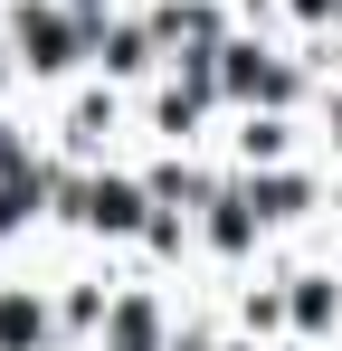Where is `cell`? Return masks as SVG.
<instances>
[{"mask_svg": "<svg viewBox=\"0 0 342 351\" xmlns=\"http://www.w3.org/2000/svg\"><path fill=\"white\" fill-rule=\"evenodd\" d=\"M48 332V313H38V294H0V351H29Z\"/></svg>", "mask_w": 342, "mask_h": 351, "instance_id": "277c9868", "label": "cell"}, {"mask_svg": "<svg viewBox=\"0 0 342 351\" xmlns=\"http://www.w3.org/2000/svg\"><path fill=\"white\" fill-rule=\"evenodd\" d=\"M76 10H95V0H76Z\"/></svg>", "mask_w": 342, "mask_h": 351, "instance_id": "9c48e42d", "label": "cell"}, {"mask_svg": "<svg viewBox=\"0 0 342 351\" xmlns=\"http://www.w3.org/2000/svg\"><path fill=\"white\" fill-rule=\"evenodd\" d=\"M295 199H304V180H266V190H257V209H266V219H295Z\"/></svg>", "mask_w": 342, "mask_h": 351, "instance_id": "8992f818", "label": "cell"}, {"mask_svg": "<svg viewBox=\"0 0 342 351\" xmlns=\"http://www.w3.org/2000/svg\"><path fill=\"white\" fill-rule=\"evenodd\" d=\"M76 219H95V228H133V219H143V190H133V180H86V190H76Z\"/></svg>", "mask_w": 342, "mask_h": 351, "instance_id": "6da1fadb", "label": "cell"}, {"mask_svg": "<svg viewBox=\"0 0 342 351\" xmlns=\"http://www.w3.org/2000/svg\"><path fill=\"white\" fill-rule=\"evenodd\" d=\"M228 86H238V95H266V105H276L295 76H285V66H266L257 48H228Z\"/></svg>", "mask_w": 342, "mask_h": 351, "instance_id": "3957f363", "label": "cell"}, {"mask_svg": "<svg viewBox=\"0 0 342 351\" xmlns=\"http://www.w3.org/2000/svg\"><path fill=\"white\" fill-rule=\"evenodd\" d=\"M114 351H152V313H143V304L114 313Z\"/></svg>", "mask_w": 342, "mask_h": 351, "instance_id": "5b68a950", "label": "cell"}, {"mask_svg": "<svg viewBox=\"0 0 342 351\" xmlns=\"http://www.w3.org/2000/svg\"><path fill=\"white\" fill-rule=\"evenodd\" d=\"M19 48H29V66H67V48H76V29H67L57 10H19Z\"/></svg>", "mask_w": 342, "mask_h": 351, "instance_id": "7a4b0ae2", "label": "cell"}, {"mask_svg": "<svg viewBox=\"0 0 342 351\" xmlns=\"http://www.w3.org/2000/svg\"><path fill=\"white\" fill-rule=\"evenodd\" d=\"M333 313V294H323V276H304V294H295V323H323Z\"/></svg>", "mask_w": 342, "mask_h": 351, "instance_id": "52a82bcc", "label": "cell"}, {"mask_svg": "<svg viewBox=\"0 0 342 351\" xmlns=\"http://www.w3.org/2000/svg\"><path fill=\"white\" fill-rule=\"evenodd\" d=\"M29 199H38V190H10V180H0V237L19 228V219H29Z\"/></svg>", "mask_w": 342, "mask_h": 351, "instance_id": "ba28073f", "label": "cell"}]
</instances>
